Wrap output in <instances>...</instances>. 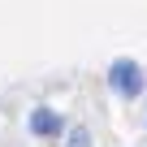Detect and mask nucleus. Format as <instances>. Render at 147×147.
Segmentation results:
<instances>
[{
  "label": "nucleus",
  "mask_w": 147,
  "mask_h": 147,
  "mask_svg": "<svg viewBox=\"0 0 147 147\" xmlns=\"http://www.w3.org/2000/svg\"><path fill=\"white\" fill-rule=\"evenodd\" d=\"M108 87H113V95H121V100H138L143 87H147V74H143L138 61L117 56V61L108 65Z\"/></svg>",
  "instance_id": "1"
},
{
  "label": "nucleus",
  "mask_w": 147,
  "mask_h": 147,
  "mask_svg": "<svg viewBox=\"0 0 147 147\" xmlns=\"http://www.w3.org/2000/svg\"><path fill=\"white\" fill-rule=\"evenodd\" d=\"M26 130H30L35 138H61L65 121H61V113H56V108L39 104V108H30V117H26Z\"/></svg>",
  "instance_id": "2"
},
{
  "label": "nucleus",
  "mask_w": 147,
  "mask_h": 147,
  "mask_svg": "<svg viewBox=\"0 0 147 147\" xmlns=\"http://www.w3.org/2000/svg\"><path fill=\"white\" fill-rule=\"evenodd\" d=\"M65 147H91V130L87 125H69L65 130Z\"/></svg>",
  "instance_id": "3"
}]
</instances>
